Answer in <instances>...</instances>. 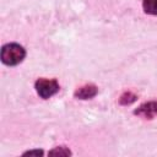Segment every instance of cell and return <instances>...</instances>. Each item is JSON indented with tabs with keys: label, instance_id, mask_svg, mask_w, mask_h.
<instances>
[{
	"label": "cell",
	"instance_id": "obj_1",
	"mask_svg": "<svg viewBox=\"0 0 157 157\" xmlns=\"http://www.w3.org/2000/svg\"><path fill=\"white\" fill-rule=\"evenodd\" d=\"M26 56V50L17 43H9L1 48V61L5 65L13 66L20 64Z\"/></svg>",
	"mask_w": 157,
	"mask_h": 157
},
{
	"label": "cell",
	"instance_id": "obj_2",
	"mask_svg": "<svg viewBox=\"0 0 157 157\" xmlns=\"http://www.w3.org/2000/svg\"><path fill=\"white\" fill-rule=\"evenodd\" d=\"M36 91L43 99H47L59 91V83L56 80L39 78L36 81Z\"/></svg>",
	"mask_w": 157,
	"mask_h": 157
},
{
	"label": "cell",
	"instance_id": "obj_3",
	"mask_svg": "<svg viewBox=\"0 0 157 157\" xmlns=\"http://www.w3.org/2000/svg\"><path fill=\"white\" fill-rule=\"evenodd\" d=\"M134 114L140 115L145 119H152L156 114H157V102L156 101H151V102H146L144 104H141L135 112Z\"/></svg>",
	"mask_w": 157,
	"mask_h": 157
},
{
	"label": "cell",
	"instance_id": "obj_4",
	"mask_svg": "<svg viewBox=\"0 0 157 157\" xmlns=\"http://www.w3.org/2000/svg\"><path fill=\"white\" fill-rule=\"evenodd\" d=\"M97 92H98V88L94 85L90 83V85H83L80 88H77L75 91L74 96L78 99H90V98L94 97L97 94Z\"/></svg>",
	"mask_w": 157,
	"mask_h": 157
},
{
	"label": "cell",
	"instance_id": "obj_5",
	"mask_svg": "<svg viewBox=\"0 0 157 157\" xmlns=\"http://www.w3.org/2000/svg\"><path fill=\"white\" fill-rule=\"evenodd\" d=\"M142 7L146 13L157 15V0H144Z\"/></svg>",
	"mask_w": 157,
	"mask_h": 157
},
{
	"label": "cell",
	"instance_id": "obj_6",
	"mask_svg": "<svg viewBox=\"0 0 157 157\" xmlns=\"http://www.w3.org/2000/svg\"><path fill=\"white\" fill-rule=\"evenodd\" d=\"M136 98H137L136 94H134L132 92H124L119 98V103L121 105H129V104L134 103L136 101Z\"/></svg>",
	"mask_w": 157,
	"mask_h": 157
},
{
	"label": "cell",
	"instance_id": "obj_7",
	"mask_svg": "<svg viewBox=\"0 0 157 157\" xmlns=\"http://www.w3.org/2000/svg\"><path fill=\"white\" fill-rule=\"evenodd\" d=\"M49 155H59V156H69V155H71V152H70V150H67L66 147H64V146H60V147H56V148H54V150H52V151L49 152Z\"/></svg>",
	"mask_w": 157,
	"mask_h": 157
},
{
	"label": "cell",
	"instance_id": "obj_8",
	"mask_svg": "<svg viewBox=\"0 0 157 157\" xmlns=\"http://www.w3.org/2000/svg\"><path fill=\"white\" fill-rule=\"evenodd\" d=\"M25 155H43V151L42 150H36V151H28V152H25Z\"/></svg>",
	"mask_w": 157,
	"mask_h": 157
}]
</instances>
